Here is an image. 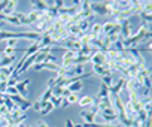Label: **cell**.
Listing matches in <instances>:
<instances>
[{"label": "cell", "mask_w": 152, "mask_h": 127, "mask_svg": "<svg viewBox=\"0 0 152 127\" xmlns=\"http://www.w3.org/2000/svg\"><path fill=\"white\" fill-rule=\"evenodd\" d=\"M124 84H125V78L119 76L118 82H115L112 87H109V93H110V96H119V93H121L122 88H124Z\"/></svg>", "instance_id": "cell-5"}, {"label": "cell", "mask_w": 152, "mask_h": 127, "mask_svg": "<svg viewBox=\"0 0 152 127\" xmlns=\"http://www.w3.org/2000/svg\"><path fill=\"white\" fill-rule=\"evenodd\" d=\"M67 88H69V91H70V93H78V91H81V90H82V81L72 82V84H69V85H67Z\"/></svg>", "instance_id": "cell-17"}, {"label": "cell", "mask_w": 152, "mask_h": 127, "mask_svg": "<svg viewBox=\"0 0 152 127\" xmlns=\"http://www.w3.org/2000/svg\"><path fill=\"white\" fill-rule=\"evenodd\" d=\"M2 118H3V117H2V115H0V120H2Z\"/></svg>", "instance_id": "cell-38"}, {"label": "cell", "mask_w": 152, "mask_h": 127, "mask_svg": "<svg viewBox=\"0 0 152 127\" xmlns=\"http://www.w3.org/2000/svg\"><path fill=\"white\" fill-rule=\"evenodd\" d=\"M79 11H81L84 20H91L93 12H91V9H90V2H88V0H84V2H81V5H79Z\"/></svg>", "instance_id": "cell-6"}, {"label": "cell", "mask_w": 152, "mask_h": 127, "mask_svg": "<svg viewBox=\"0 0 152 127\" xmlns=\"http://www.w3.org/2000/svg\"><path fill=\"white\" fill-rule=\"evenodd\" d=\"M30 84V79H24L23 82L20 81L17 85H15V88H17V91H18V94L20 96H23V97H26L27 96V93H28V90H27V85Z\"/></svg>", "instance_id": "cell-9"}, {"label": "cell", "mask_w": 152, "mask_h": 127, "mask_svg": "<svg viewBox=\"0 0 152 127\" xmlns=\"http://www.w3.org/2000/svg\"><path fill=\"white\" fill-rule=\"evenodd\" d=\"M78 26H79V30H81L82 35H84V33H88V30H90V27H91V20H81V21L78 23Z\"/></svg>", "instance_id": "cell-15"}, {"label": "cell", "mask_w": 152, "mask_h": 127, "mask_svg": "<svg viewBox=\"0 0 152 127\" xmlns=\"http://www.w3.org/2000/svg\"><path fill=\"white\" fill-rule=\"evenodd\" d=\"M33 11H39V12H46L49 8L48 2H43V0H34V2H30Z\"/></svg>", "instance_id": "cell-7"}, {"label": "cell", "mask_w": 152, "mask_h": 127, "mask_svg": "<svg viewBox=\"0 0 152 127\" xmlns=\"http://www.w3.org/2000/svg\"><path fill=\"white\" fill-rule=\"evenodd\" d=\"M102 82L107 87H112L113 85V75H106V76H102Z\"/></svg>", "instance_id": "cell-22"}, {"label": "cell", "mask_w": 152, "mask_h": 127, "mask_svg": "<svg viewBox=\"0 0 152 127\" xmlns=\"http://www.w3.org/2000/svg\"><path fill=\"white\" fill-rule=\"evenodd\" d=\"M51 96H52V88H51V87H48V88H46V91L40 96V99H39V100H40V102H49Z\"/></svg>", "instance_id": "cell-20"}, {"label": "cell", "mask_w": 152, "mask_h": 127, "mask_svg": "<svg viewBox=\"0 0 152 127\" xmlns=\"http://www.w3.org/2000/svg\"><path fill=\"white\" fill-rule=\"evenodd\" d=\"M151 123H152V118H151V115H149V117L146 118V121H143L142 124H143L145 127H152V124H151Z\"/></svg>", "instance_id": "cell-33"}, {"label": "cell", "mask_w": 152, "mask_h": 127, "mask_svg": "<svg viewBox=\"0 0 152 127\" xmlns=\"http://www.w3.org/2000/svg\"><path fill=\"white\" fill-rule=\"evenodd\" d=\"M34 70L39 72V70H52V72H58L60 69V65L58 63H39V65H33Z\"/></svg>", "instance_id": "cell-4"}, {"label": "cell", "mask_w": 152, "mask_h": 127, "mask_svg": "<svg viewBox=\"0 0 152 127\" xmlns=\"http://www.w3.org/2000/svg\"><path fill=\"white\" fill-rule=\"evenodd\" d=\"M61 100H63L61 97H55V96H51V99H49V102L54 105V108L55 106H60L61 105Z\"/></svg>", "instance_id": "cell-27"}, {"label": "cell", "mask_w": 152, "mask_h": 127, "mask_svg": "<svg viewBox=\"0 0 152 127\" xmlns=\"http://www.w3.org/2000/svg\"><path fill=\"white\" fill-rule=\"evenodd\" d=\"M12 124L8 121V120H5V118H2V120H0V127H11Z\"/></svg>", "instance_id": "cell-32"}, {"label": "cell", "mask_w": 152, "mask_h": 127, "mask_svg": "<svg viewBox=\"0 0 152 127\" xmlns=\"http://www.w3.org/2000/svg\"><path fill=\"white\" fill-rule=\"evenodd\" d=\"M52 39L51 36H46V35H42L40 36V40H39V48H48V46H52Z\"/></svg>", "instance_id": "cell-14"}, {"label": "cell", "mask_w": 152, "mask_h": 127, "mask_svg": "<svg viewBox=\"0 0 152 127\" xmlns=\"http://www.w3.org/2000/svg\"><path fill=\"white\" fill-rule=\"evenodd\" d=\"M17 54V48H9V46H6L5 49H3V57H12V55H15Z\"/></svg>", "instance_id": "cell-23"}, {"label": "cell", "mask_w": 152, "mask_h": 127, "mask_svg": "<svg viewBox=\"0 0 152 127\" xmlns=\"http://www.w3.org/2000/svg\"><path fill=\"white\" fill-rule=\"evenodd\" d=\"M96 115H97V114H94L93 111H90V112H88V111H82V112H81V118H82L87 124L96 123V121H94V120H96Z\"/></svg>", "instance_id": "cell-13"}, {"label": "cell", "mask_w": 152, "mask_h": 127, "mask_svg": "<svg viewBox=\"0 0 152 127\" xmlns=\"http://www.w3.org/2000/svg\"><path fill=\"white\" fill-rule=\"evenodd\" d=\"M106 96H110V93H109V87L107 85H104L103 82H102V85H100V90H99V93H97V99H102V97H106Z\"/></svg>", "instance_id": "cell-18"}, {"label": "cell", "mask_w": 152, "mask_h": 127, "mask_svg": "<svg viewBox=\"0 0 152 127\" xmlns=\"http://www.w3.org/2000/svg\"><path fill=\"white\" fill-rule=\"evenodd\" d=\"M17 5H18L17 0H8V5H6V8H5V11H3L2 14H3L5 17L15 14V8H17Z\"/></svg>", "instance_id": "cell-11"}, {"label": "cell", "mask_w": 152, "mask_h": 127, "mask_svg": "<svg viewBox=\"0 0 152 127\" xmlns=\"http://www.w3.org/2000/svg\"><path fill=\"white\" fill-rule=\"evenodd\" d=\"M78 105H79L81 108H93V106H94V97H93V96H84V97H79Z\"/></svg>", "instance_id": "cell-10"}, {"label": "cell", "mask_w": 152, "mask_h": 127, "mask_svg": "<svg viewBox=\"0 0 152 127\" xmlns=\"http://www.w3.org/2000/svg\"><path fill=\"white\" fill-rule=\"evenodd\" d=\"M60 106H61V108H66V106H69V102H67V99H63Z\"/></svg>", "instance_id": "cell-35"}, {"label": "cell", "mask_w": 152, "mask_h": 127, "mask_svg": "<svg viewBox=\"0 0 152 127\" xmlns=\"http://www.w3.org/2000/svg\"><path fill=\"white\" fill-rule=\"evenodd\" d=\"M17 43H18V39H6V46L9 48H17Z\"/></svg>", "instance_id": "cell-29"}, {"label": "cell", "mask_w": 152, "mask_h": 127, "mask_svg": "<svg viewBox=\"0 0 152 127\" xmlns=\"http://www.w3.org/2000/svg\"><path fill=\"white\" fill-rule=\"evenodd\" d=\"M63 51H64V54H63L60 66L61 68H69V66H72V63L76 57V51H70V49H63Z\"/></svg>", "instance_id": "cell-1"}, {"label": "cell", "mask_w": 152, "mask_h": 127, "mask_svg": "<svg viewBox=\"0 0 152 127\" xmlns=\"http://www.w3.org/2000/svg\"><path fill=\"white\" fill-rule=\"evenodd\" d=\"M119 26H121V33H119V37H121L122 40L128 39V37L133 35V32H131V24H130V20H122V21L119 23Z\"/></svg>", "instance_id": "cell-3"}, {"label": "cell", "mask_w": 152, "mask_h": 127, "mask_svg": "<svg viewBox=\"0 0 152 127\" xmlns=\"http://www.w3.org/2000/svg\"><path fill=\"white\" fill-rule=\"evenodd\" d=\"M14 61H15V55H12V57H3L2 55V58H0V68L11 66V65H14Z\"/></svg>", "instance_id": "cell-16"}, {"label": "cell", "mask_w": 152, "mask_h": 127, "mask_svg": "<svg viewBox=\"0 0 152 127\" xmlns=\"http://www.w3.org/2000/svg\"><path fill=\"white\" fill-rule=\"evenodd\" d=\"M6 5H8V0H3V2H0V14H2V12L5 11Z\"/></svg>", "instance_id": "cell-34"}, {"label": "cell", "mask_w": 152, "mask_h": 127, "mask_svg": "<svg viewBox=\"0 0 152 127\" xmlns=\"http://www.w3.org/2000/svg\"><path fill=\"white\" fill-rule=\"evenodd\" d=\"M54 6H55L57 11H60L61 8L66 6V2H64V0H55V2H54Z\"/></svg>", "instance_id": "cell-28"}, {"label": "cell", "mask_w": 152, "mask_h": 127, "mask_svg": "<svg viewBox=\"0 0 152 127\" xmlns=\"http://www.w3.org/2000/svg\"><path fill=\"white\" fill-rule=\"evenodd\" d=\"M8 88V81H2L0 82V94H5Z\"/></svg>", "instance_id": "cell-31"}, {"label": "cell", "mask_w": 152, "mask_h": 127, "mask_svg": "<svg viewBox=\"0 0 152 127\" xmlns=\"http://www.w3.org/2000/svg\"><path fill=\"white\" fill-rule=\"evenodd\" d=\"M78 100H79V96L76 94V93H70V94H69V97H67L69 105H70V103H78Z\"/></svg>", "instance_id": "cell-24"}, {"label": "cell", "mask_w": 152, "mask_h": 127, "mask_svg": "<svg viewBox=\"0 0 152 127\" xmlns=\"http://www.w3.org/2000/svg\"><path fill=\"white\" fill-rule=\"evenodd\" d=\"M18 82H20V78L18 76H11L8 79V87H15Z\"/></svg>", "instance_id": "cell-26"}, {"label": "cell", "mask_w": 152, "mask_h": 127, "mask_svg": "<svg viewBox=\"0 0 152 127\" xmlns=\"http://www.w3.org/2000/svg\"><path fill=\"white\" fill-rule=\"evenodd\" d=\"M3 21H6V23H9V24H12V26H15V27H18V26H20V20H18L17 14H12V15L5 17V20H3Z\"/></svg>", "instance_id": "cell-19"}, {"label": "cell", "mask_w": 152, "mask_h": 127, "mask_svg": "<svg viewBox=\"0 0 152 127\" xmlns=\"http://www.w3.org/2000/svg\"><path fill=\"white\" fill-rule=\"evenodd\" d=\"M90 9L94 14L97 15H107V11H106V2H90Z\"/></svg>", "instance_id": "cell-2"}, {"label": "cell", "mask_w": 152, "mask_h": 127, "mask_svg": "<svg viewBox=\"0 0 152 127\" xmlns=\"http://www.w3.org/2000/svg\"><path fill=\"white\" fill-rule=\"evenodd\" d=\"M100 33H102V24H100V23L91 24V27H90V30H88V35H90L91 37H99Z\"/></svg>", "instance_id": "cell-12"}, {"label": "cell", "mask_w": 152, "mask_h": 127, "mask_svg": "<svg viewBox=\"0 0 152 127\" xmlns=\"http://www.w3.org/2000/svg\"><path fill=\"white\" fill-rule=\"evenodd\" d=\"M52 109H54V105H52L51 102H46V103L43 105V108L40 109V114H42V115H46V114H49Z\"/></svg>", "instance_id": "cell-21"}, {"label": "cell", "mask_w": 152, "mask_h": 127, "mask_svg": "<svg viewBox=\"0 0 152 127\" xmlns=\"http://www.w3.org/2000/svg\"><path fill=\"white\" fill-rule=\"evenodd\" d=\"M37 127H49V126H48V123H45V121H39Z\"/></svg>", "instance_id": "cell-36"}, {"label": "cell", "mask_w": 152, "mask_h": 127, "mask_svg": "<svg viewBox=\"0 0 152 127\" xmlns=\"http://www.w3.org/2000/svg\"><path fill=\"white\" fill-rule=\"evenodd\" d=\"M45 103H46V102H40V100L37 99L34 103H31V108H33L34 111H39V112H40V109L43 108V105H45Z\"/></svg>", "instance_id": "cell-25"}, {"label": "cell", "mask_w": 152, "mask_h": 127, "mask_svg": "<svg viewBox=\"0 0 152 127\" xmlns=\"http://www.w3.org/2000/svg\"><path fill=\"white\" fill-rule=\"evenodd\" d=\"M137 127H145V126H143V124H139V126H137Z\"/></svg>", "instance_id": "cell-37"}, {"label": "cell", "mask_w": 152, "mask_h": 127, "mask_svg": "<svg viewBox=\"0 0 152 127\" xmlns=\"http://www.w3.org/2000/svg\"><path fill=\"white\" fill-rule=\"evenodd\" d=\"M90 61L93 63V65H103V63L106 61V55L100 51H96L91 57H90Z\"/></svg>", "instance_id": "cell-8"}, {"label": "cell", "mask_w": 152, "mask_h": 127, "mask_svg": "<svg viewBox=\"0 0 152 127\" xmlns=\"http://www.w3.org/2000/svg\"><path fill=\"white\" fill-rule=\"evenodd\" d=\"M55 61H57V57H54L52 52H49V54L45 57V60H43V63H55Z\"/></svg>", "instance_id": "cell-30"}]
</instances>
